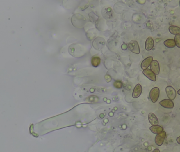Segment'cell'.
<instances>
[{
    "label": "cell",
    "instance_id": "obj_1",
    "mask_svg": "<svg viewBox=\"0 0 180 152\" xmlns=\"http://www.w3.org/2000/svg\"><path fill=\"white\" fill-rule=\"evenodd\" d=\"M160 96V89L158 87L153 88L150 92V99L153 103H155L158 101Z\"/></svg>",
    "mask_w": 180,
    "mask_h": 152
},
{
    "label": "cell",
    "instance_id": "obj_2",
    "mask_svg": "<svg viewBox=\"0 0 180 152\" xmlns=\"http://www.w3.org/2000/svg\"><path fill=\"white\" fill-rule=\"evenodd\" d=\"M128 49L132 53L139 54L140 53V49L138 42L136 40H132L128 44Z\"/></svg>",
    "mask_w": 180,
    "mask_h": 152
},
{
    "label": "cell",
    "instance_id": "obj_3",
    "mask_svg": "<svg viewBox=\"0 0 180 152\" xmlns=\"http://www.w3.org/2000/svg\"><path fill=\"white\" fill-rule=\"evenodd\" d=\"M167 96L169 98V99L174 100L177 97V91L172 86H167L165 88Z\"/></svg>",
    "mask_w": 180,
    "mask_h": 152
},
{
    "label": "cell",
    "instance_id": "obj_4",
    "mask_svg": "<svg viewBox=\"0 0 180 152\" xmlns=\"http://www.w3.org/2000/svg\"><path fill=\"white\" fill-rule=\"evenodd\" d=\"M166 134L165 132L163 131L162 133L157 134L155 137V143L158 146H161L163 144L165 139L166 138Z\"/></svg>",
    "mask_w": 180,
    "mask_h": 152
},
{
    "label": "cell",
    "instance_id": "obj_5",
    "mask_svg": "<svg viewBox=\"0 0 180 152\" xmlns=\"http://www.w3.org/2000/svg\"><path fill=\"white\" fill-rule=\"evenodd\" d=\"M151 70L155 74V75H158L160 72V64L157 60H153L151 65H150Z\"/></svg>",
    "mask_w": 180,
    "mask_h": 152
},
{
    "label": "cell",
    "instance_id": "obj_6",
    "mask_svg": "<svg viewBox=\"0 0 180 152\" xmlns=\"http://www.w3.org/2000/svg\"><path fill=\"white\" fill-rule=\"evenodd\" d=\"M160 105L164 108L167 109H172L174 107V102L169 99H165L161 100L160 102Z\"/></svg>",
    "mask_w": 180,
    "mask_h": 152
},
{
    "label": "cell",
    "instance_id": "obj_7",
    "mask_svg": "<svg viewBox=\"0 0 180 152\" xmlns=\"http://www.w3.org/2000/svg\"><path fill=\"white\" fill-rule=\"evenodd\" d=\"M143 74L149 79H150V80H151L152 81H156V75L151 69H147L144 70L143 71Z\"/></svg>",
    "mask_w": 180,
    "mask_h": 152
},
{
    "label": "cell",
    "instance_id": "obj_8",
    "mask_svg": "<svg viewBox=\"0 0 180 152\" xmlns=\"http://www.w3.org/2000/svg\"><path fill=\"white\" fill-rule=\"evenodd\" d=\"M142 92V87L140 84H137L133 89L132 96L134 98L140 97Z\"/></svg>",
    "mask_w": 180,
    "mask_h": 152
},
{
    "label": "cell",
    "instance_id": "obj_9",
    "mask_svg": "<svg viewBox=\"0 0 180 152\" xmlns=\"http://www.w3.org/2000/svg\"><path fill=\"white\" fill-rule=\"evenodd\" d=\"M153 60V58L152 57H149L147 58H145L142 62L141 65L142 69L143 70L148 69L149 67L150 66Z\"/></svg>",
    "mask_w": 180,
    "mask_h": 152
},
{
    "label": "cell",
    "instance_id": "obj_10",
    "mask_svg": "<svg viewBox=\"0 0 180 152\" xmlns=\"http://www.w3.org/2000/svg\"><path fill=\"white\" fill-rule=\"evenodd\" d=\"M148 118H149V120L150 124L152 126L158 125V124H159L158 120L154 113H150L148 116Z\"/></svg>",
    "mask_w": 180,
    "mask_h": 152
},
{
    "label": "cell",
    "instance_id": "obj_11",
    "mask_svg": "<svg viewBox=\"0 0 180 152\" xmlns=\"http://www.w3.org/2000/svg\"><path fill=\"white\" fill-rule=\"evenodd\" d=\"M154 46V41L152 37H149L145 42V48L147 51L152 50Z\"/></svg>",
    "mask_w": 180,
    "mask_h": 152
},
{
    "label": "cell",
    "instance_id": "obj_12",
    "mask_svg": "<svg viewBox=\"0 0 180 152\" xmlns=\"http://www.w3.org/2000/svg\"><path fill=\"white\" fill-rule=\"evenodd\" d=\"M150 130L152 133L157 135L160 133H162L163 131V128L159 125H155V126H152L151 127H150Z\"/></svg>",
    "mask_w": 180,
    "mask_h": 152
},
{
    "label": "cell",
    "instance_id": "obj_13",
    "mask_svg": "<svg viewBox=\"0 0 180 152\" xmlns=\"http://www.w3.org/2000/svg\"><path fill=\"white\" fill-rule=\"evenodd\" d=\"M170 32L173 35H177L180 34V28L175 25H171L169 28Z\"/></svg>",
    "mask_w": 180,
    "mask_h": 152
},
{
    "label": "cell",
    "instance_id": "obj_14",
    "mask_svg": "<svg viewBox=\"0 0 180 152\" xmlns=\"http://www.w3.org/2000/svg\"><path fill=\"white\" fill-rule=\"evenodd\" d=\"M164 45L168 48H173L176 46L174 40L172 39H167L164 42Z\"/></svg>",
    "mask_w": 180,
    "mask_h": 152
},
{
    "label": "cell",
    "instance_id": "obj_15",
    "mask_svg": "<svg viewBox=\"0 0 180 152\" xmlns=\"http://www.w3.org/2000/svg\"><path fill=\"white\" fill-rule=\"evenodd\" d=\"M101 63V59L97 56H94L91 59V64L94 67H97Z\"/></svg>",
    "mask_w": 180,
    "mask_h": 152
},
{
    "label": "cell",
    "instance_id": "obj_16",
    "mask_svg": "<svg viewBox=\"0 0 180 152\" xmlns=\"http://www.w3.org/2000/svg\"><path fill=\"white\" fill-rule=\"evenodd\" d=\"M174 41L177 47L180 48V34H177L175 36Z\"/></svg>",
    "mask_w": 180,
    "mask_h": 152
},
{
    "label": "cell",
    "instance_id": "obj_17",
    "mask_svg": "<svg viewBox=\"0 0 180 152\" xmlns=\"http://www.w3.org/2000/svg\"><path fill=\"white\" fill-rule=\"evenodd\" d=\"M114 86L117 89H121L123 86L122 83L120 81H115L113 83Z\"/></svg>",
    "mask_w": 180,
    "mask_h": 152
},
{
    "label": "cell",
    "instance_id": "obj_18",
    "mask_svg": "<svg viewBox=\"0 0 180 152\" xmlns=\"http://www.w3.org/2000/svg\"><path fill=\"white\" fill-rule=\"evenodd\" d=\"M177 143L178 144H180V136L178 137L177 138Z\"/></svg>",
    "mask_w": 180,
    "mask_h": 152
},
{
    "label": "cell",
    "instance_id": "obj_19",
    "mask_svg": "<svg viewBox=\"0 0 180 152\" xmlns=\"http://www.w3.org/2000/svg\"><path fill=\"white\" fill-rule=\"evenodd\" d=\"M152 152H160V151L158 149H155Z\"/></svg>",
    "mask_w": 180,
    "mask_h": 152
},
{
    "label": "cell",
    "instance_id": "obj_20",
    "mask_svg": "<svg viewBox=\"0 0 180 152\" xmlns=\"http://www.w3.org/2000/svg\"><path fill=\"white\" fill-rule=\"evenodd\" d=\"M177 94H179V95H180V89L179 90H178V91H177Z\"/></svg>",
    "mask_w": 180,
    "mask_h": 152
},
{
    "label": "cell",
    "instance_id": "obj_21",
    "mask_svg": "<svg viewBox=\"0 0 180 152\" xmlns=\"http://www.w3.org/2000/svg\"></svg>",
    "mask_w": 180,
    "mask_h": 152
}]
</instances>
